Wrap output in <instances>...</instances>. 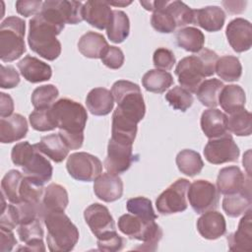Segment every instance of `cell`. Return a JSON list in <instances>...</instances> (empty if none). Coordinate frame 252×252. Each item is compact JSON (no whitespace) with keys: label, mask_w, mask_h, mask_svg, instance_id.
Returning a JSON list of instances; mask_svg holds the SVG:
<instances>
[{"label":"cell","mask_w":252,"mask_h":252,"mask_svg":"<svg viewBox=\"0 0 252 252\" xmlns=\"http://www.w3.org/2000/svg\"><path fill=\"white\" fill-rule=\"evenodd\" d=\"M246 1H222L224 9L230 14H240L245 11Z\"/></svg>","instance_id":"55"},{"label":"cell","mask_w":252,"mask_h":252,"mask_svg":"<svg viewBox=\"0 0 252 252\" xmlns=\"http://www.w3.org/2000/svg\"><path fill=\"white\" fill-rule=\"evenodd\" d=\"M251 204V192L224 195L222 199V210L228 217L237 218L250 210Z\"/></svg>","instance_id":"36"},{"label":"cell","mask_w":252,"mask_h":252,"mask_svg":"<svg viewBox=\"0 0 252 252\" xmlns=\"http://www.w3.org/2000/svg\"><path fill=\"white\" fill-rule=\"evenodd\" d=\"M31 126L39 132L52 131L56 128L50 107L44 109H34L29 116Z\"/></svg>","instance_id":"45"},{"label":"cell","mask_w":252,"mask_h":252,"mask_svg":"<svg viewBox=\"0 0 252 252\" xmlns=\"http://www.w3.org/2000/svg\"><path fill=\"white\" fill-rule=\"evenodd\" d=\"M52 7L58 13L65 24L76 25L83 19V3L80 1L68 0H49Z\"/></svg>","instance_id":"35"},{"label":"cell","mask_w":252,"mask_h":252,"mask_svg":"<svg viewBox=\"0 0 252 252\" xmlns=\"http://www.w3.org/2000/svg\"><path fill=\"white\" fill-rule=\"evenodd\" d=\"M84 219L96 238L109 231L116 230L115 222L109 210L99 203L90 205L84 211Z\"/></svg>","instance_id":"15"},{"label":"cell","mask_w":252,"mask_h":252,"mask_svg":"<svg viewBox=\"0 0 252 252\" xmlns=\"http://www.w3.org/2000/svg\"><path fill=\"white\" fill-rule=\"evenodd\" d=\"M43 2L40 0H19L16 2V10L18 14L24 17L36 16L40 13Z\"/></svg>","instance_id":"52"},{"label":"cell","mask_w":252,"mask_h":252,"mask_svg":"<svg viewBox=\"0 0 252 252\" xmlns=\"http://www.w3.org/2000/svg\"><path fill=\"white\" fill-rule=\"evenodd\" d=\"M223 86L220 80L215 78L203 81L196 92L199 101L207 107L215 108L219 104V95Z\"/></svg>","instance_id":"39"},{"label":"cell","mask_w":252,"mask_h":252,"mask_svg":"<svg viewBox=\"0 0 252 252\" xmlns=\"http://www.w3.org/2000/svg\"><path fill=\"white\" fill-rule=\"evenodd\" d=\"M215 73L225 82H235L242 75V66L236 56L224 55L218 59Z\"/></svg>","instance_id":"38"},{"label":"cell","mask_w":252,"mask_h":252,"mask_svg":"<svg viewBox=\"0 0 252 252\" xmlns=\"http://www.w3.org/2000/svg\"><path fill=\"white\" fill-rule=\"evenodd\" d=\"M22 170L26 177L41 186L51 179L53 172L50 161L37 150L22 166Z\"/></svg>","instance_id":"18"},{"label":"cell","mask_w":252,"mask_h":252,"mask_svg":"<svg viewBox=\"0 0 252 252\" xmlns=\"http://www.w3.org/2000/svg\"><path fill=\"white\" fill-rule=\"evenodd\" d=\"M177 45L186 51L198 53L204 48L205 35L197 28L185 27L177 31L176 35Z\"/></svg>","instance_id":"34"},{"label":"cell","mask_w":252,"mask_h":252,"mask_svg":"<svg viewBox=\"0 0 252 252\" xmlns=\"http://www.w3.org/2000/svg\"><path fill=\"white\" fill-rule=\"evenodd\" d=\"M140 4L148 11H154V1H140Z\"/></svg>","instance_id":"57"},{"label":"cell","mask_w":252,"mask_h":252,"mask_svg":"<svg viewBox=\"0 0 252 252\" xmlns=\"http://www.w3.org/2000/svg\"><path fill=\"white\" fill-rule=\"evenodd\" d=\"M200 125L203 133L209 139L219 138L228 133L227 116L216 107L203 111Z\"/></svg>","instance_id":"25"},{"label":"cell","mask_w":252,"mask_h":252,"mask_svg":"<svg viewBox=\"0 0 252 252\" xmlns=\"http://www.w3.org/2000/svg\"><path fill=\"white\" fill-rule=\"evenodd\" d=\"M225 13L219 6H206L194 10V24L207 32H215L222 29Z\"/></svg>","instance_id":"27"},{"label":"cell","mask_w":252,"mask_h":252,"mask_svg":"<svg viewBox=\"0 0 252 252\" xmlns=\"http://www.w3.org/2000/svg\"><path fill=\"white\" fill-rule=\"evenodd\" d=\"M69 203L66 189L57 183H50L44 188L41 199V217L48 213L64 212Z\"/></svg>","instance_id":"24"},{"label":"cell","mask_w":252,"mask_h":252,"mask_svg":"<svg viewBox=\"0 0 252 252\" xmlns=\"http://www.w3.org/2000/svg\"><path fill=\"white\" fill-rule=\"evenodd\" d=\"M239 154V148L229 133L210 139L204 148L205 158L212 164L237 161Z\"/></svg>","instance_id":"13"},{"label":"cell","mask_w":252,"mask_h":252,"mask_svg":"<svg viewBox=\"0 0 252 252\" xmlns=\"http://www.w3.org/2000/svg\"><path fill=\"white\" fill-rule=\"evenodd\" d=\"M130 32V21L127 14L120 10H113L111 20L106 28L108 39L114 43L123 42Z\"/></svg>","instance_id":"32"},{"label":"cell","mask_w":252,"mask_h":252,"mask_svg":"<svg viewBox=\"0 0 252 252\" xmlns=\"http://www.w3.org/2000/svg\"><path fill=\"white\" fill-rule=\"evenodd\" d=\"M218 59V54L208 48H203L196 55L182 58L175 67L178 83L183 89L196 94L204 78L215 74Z\"/></svg>","instance_id":"3"},{"label":"cell","mask_w":252,"mask_h":252,"mask_svg":"<svg viewBox=\"0 0 252 252\" xmlns=\"http://www.w3.org/2000/svg\"><path fill=\"white\" fill-rule=\"evenodd\" d=\"M165 99L173 109L185 112L189 109L193 102L194 97L190 92L183 89L180 86L173 87L165 94Z\"/></svg>","instance_id":"44"},{"label":"cell","mask_w":252,"mask_h":252,"mask_svg":"<svg viewBox=\"0 0 252 252\" xmlns=\"http://www.w3.org/2000/svg\"><path fill=\"white\" fill-rule=\"evenodd\" d=\"M133 143L130 140L111 137L107 145L104 167L107 172L121 174L128 170L134 160Z\"/></svg>","instance_id":"9"},{"label":"cell","mask_w":252,"mask_h":252,"mask_svg":"<svg viewBox=\"0 0 252 252\" xmlns=\"http://www.w3.org/2000/svg\"><path fill=\"white\" fill-rule=\"evenodd\" d=\"M197 229L200 235L209 240H215L223 236L226 232L225 219L218 211H208L197 220Z\"/></svg>","instance_id":"20"},{"label":"cell","mask_w":252,"mask_h":252,"mask_svg":"<svg viewBox=\"0 0 252 252\" xmlns=\"http://www.w3.org/2000/svg\"><path fill=\"white\" fill-rule=\"evenodd\" d=\"M17 244V239L11 229L0 227V251L9 252L12 251Z\"/></svg>","instance_id":"53"},{"label":"cell","mask_w":252,"mask_h":252,"mask_svg":"<svg viewBox=\"0 0 252 252\" xmlns=\"http://www.w3.org/2000/svg\"><path fill=\"white\" fill-rule=\"evenodd\" d=\"M34 147L38 152L52 159L54 162L63 161L70 151L58 133L41 137L40 141L34 144Z\"/></svg>","instance_id":"29"},{"label":"cell","mask_w":252,"mask_h":252,"mask_svg":"<svg viewBox=\"0 0 252 252\" xmlns=\"http://www.w3.org/2000/svg\"><path fill=\"white\" fill-rule=\"evenodd\" d=\"M0 116L1 118L9 117L14 111V101L10 94L5 93L0 94Z\"/></svg>","instance_id":"54"},{"label":"cell","mask_w":252,"mask_h":252,"mask_svg":"<svg viewBox=\"0 0 252 252\" xmlns=\"http://www.w3.org/2000/svg\"><path fill=\"white\" fill-rule=\"evenodd\" d=\"M173 77L167 71L152 69L146 72L142 78V85L146 91L162 94L173 85Z\"/></svg>","instance_id":"33"},{"label":"cell","mask_w":252,"mask_h":252,"mask_svg":"<svg viewBox=\"0 0 252 252\" xmlns=\"http://www.w3.org/2000/svg\"><path fill=\"white\" fill-rule=\"evenodd\" d=\"M58 134L69 148L78 150L84 143V130L88 120L86 108L70 98H61L50 107Z\"/></svg>","instance_id":"2"},{"label":"cell","mask_w":252,"mask_h":252,"mask_svg":"<svg viewBox=\"0 0 252 252\" xmlns=\"http://www.w3.org/2000/svg\"><path fill=\"white\" fill-rule=\"evenodd\" d=\"M86 104L93 115L104 116L109 114L113 109L114 98L109 90L105 88H94L87 94Z\"/></svg>","instance_id":"28"},{"label":"cell","mask_w":252,"mask_h":252,"mask_svg":"<svg viewBox=\"0 0 252 252\" xmlns=\"http://www.w3.org/2000/svg\"><path fill=\"white\" fill-rule=\"evenodd\" d=\"M42 221L47 228L46 242L51 252H68L79 240V230L64 212L48 213Z\"/></svg>","instance_id":"5"},{"label":"cell","mask_w":252,"mask_h":252,"mask_svg":"<svg viewBox=\"0 0 252 252\" xmlns=\"http://www.w3.org/2000/svg\"><path fill=\"white\" fill-rule=\"evenodd\" d=\"M225 35L229 45L235 52L247 51L252 45L251 23L243 18L230 21L225 30Z\"/></svg>","instance_id":"16"},{"label":"cell","mask_w":252,"mask_h":252,"mask_svg":"<svg viewBox=\"0 0 252 252\" xmlns=\"http://www.w3.org/2000/svg\"><path fill=\"white\" fill-rule=\"evenodd\" d=\"M250 176L246 178L242 170L236 165L225 166L219 171L217 189L222 195H231L239 192H251Z\"/></svg>","instance_id":"14"},{"label":"cell","mask_w":252,"mask_h":252,"mask_svg":"<svg viewBox=\"0 0 252 252\" xmlns=\"http://www.w3.org/2000/svg\"><path fill=\"white\" fill-rule=\"evenodd\" d=\"M153 62L156 69L168 71L173 68L176 62V59L171 50L165 47H159L154 52Z\"/></svg>","instance_id":"49"},{"label":"cell","mask_w":252,"mask_h":252,"mask_svg":"<svg viewBox=\"0 0 252 252\" xmlns=\"http://www.w3.org/2000/svg\"><path fill=\"white\" fill-rule=\"evenodd\" d=\"M25 21L17 16H10L0 25V59L12 62L26 52Z\"/></svg>","instance_id":"8"},{"label":"cell","mask_w":252,"mask_h":252,"mask_svg":"<svg viewBox=\"0 0 252 252\" xmlns=\"http://www.w3.org/2000/svg\"><path fill=\"white\" fill-rule=\"evenodd\" d=\"M111 94L117 102L114 113L139 123L146 113V104L140 87L130 81L118 80L111 88Z\"/></svg>","instance_id":"6"},{"label":"cell","mask_w":252,"mask_h":252,"mask_svg":"<svg viewBox=\"0 0 252 252\" xmlns=\"http://www.w3.org/2000/svg\"><path fill=\"white\" fill-rule=\"evenodd\" d=\"M227 130L232 134L243 137L252 132V115L245 108L237 110L227 117Z\"/></svg>","instance_id":"40"},{"label":"cell","mask_w":252,"mask_h":252,"mask_svg":"<svg viewBox=\"0 0 252 252\" xmlns=\"http://www.w3.org/2000/svg\"><path fill=\"white\" fill-rule=\"evenodd\" d=\"M189 180L179 178L170 184L156 200V207L161 215H172L184 212L187 207V192Z\"/></svg>","instance_id":"10"},{"label":"cell","mask_w":252,"mask_h":252,"mask_svg":"<svg viewBox=\"0 0 252 252\" xmlns=\"http://www.w3.org/2000/svg\"><path fill=\"white\" fill-rule=\"evenodd\" d=\"M108 46L104 36L95 32H87L78 41V49L82 55L92 59L101 58Z\"/></svg>","instance_id":"30"},{"label":"cell","mask_w":252,"mask_h":252,"mask_svg":"<svg viewBox=\"0 0 252 252\" xmlns=\"http://www.w3.org/2000/svg\"><path fill=\"white\" fill-rule=\"evenodd\" d=\"M96 244L98 250L100 251H107V252H114L120 251L123 249L125 245V239L120 236L116 230L109 231L99 237L96 238Z\"/></svg>","instance_id":"46"},{"label":"cell","mask_w":252,"mask_h":252,"mask_svg":"<svg viewBox=\"0 0 252 252\" xmlns=\"http://www.w3.org/2000/svg\"><path fill=\"white\" fill-rule=\"evenodd\" d=\"M153 12L152 27L160 33H171L177 28L194 24V10L182 1H154Z\"/></svg>","instance_id":"4"},{"label":"cell","mask_w":252,"mask_h":252,"mask_svg":"<svg viewBox=\"0 0 252 252\" xmlns=\"http://www.w3.org/2000/svg\"><path fill=\"white\" fill-rule=\"evenodd\" d=\"M20 75L13 66L1 65L0 87L2 89H13L20 84Z\"/></svg>","instance_id":"51"},{"label":"cell","mask_w":252,"mask_h":252,"mask_svg":"<svg viewBox=\"0 0 252 252\" xmlns=\"http://www.w3.org/2000/svg\"><path fill=\"white\" fill-rule=\"evenodd\" d=\"M2 205H1V217H0V227L13 230L19 225V218L16 206L12 203L6 204L5 197L1 194Z\"/></svg>","instance_id":"47"},{"label":"cell","mask_w":252,"mask_h":252,"mask_svg":"<svg viewBox=\"0 0 252 252\" xmlns=\"http://www.w3.org/2000/svg\"><path fill=\"white\" fill-rule=\"evenodd\" d=\"M101 62L109 69L117 70L122 67L124 64V53L123 51L116 46H108L103 55L100 58Z\"/></svg>","instance_id":"50"},{"label":"cell","mask_w":252,"mask_h":252,"mask_svg":"<svg viewBox=\"0 0 252 252\" xmlns=\"http://www.w3.org/2000/svg\"><path fill=\"white\" fill-rule=\"evenodd\" d=\"M112 17V10L107 1H87L83 5V19L92 27L104 30Z\"/></svg>","instance_id":"23"},{"label":"cell","mask_w":252,"mask_h":252,"mask_svg":"<svg viewBox=\"0 0 252 252\" xmlns=\"http://www.w3.org/2000/svg\"><path fill=\"white\" fill-rule=\"evenodd\" d=\"M107 3L110 6H118V7H124L127 5H130L132 3V1H107Z\"/></svg>","instance_id":"56"},{"label":"cell","mask_w":252,"mask_h":252,"mask_svg":"<svg viewBox=\"0 0 252 252\" xmlns=\"http://www.w3.org/2000/svg\"><path fill=\"white\" fill-rule=\"evenodd\" d=\"M64 22L55 11L43 2L39 14L29 22L28 43L30 48L40 57L53 61L61 53V43L57 35L63 31Z\"/></svg>","instance_id":"1"},{"label":"cell","mask_w":252,"mask_h":252,"mask_svg":"<svg viewBox=\"0 0 252 252\" xmlns=\"http://www.w3.org/2000/svg\"><path fill=\"white\" fill-rule=\"evenodd\" d=\"M29 130L27 119L19 114H13L0 120V142L10 144L26 137Z\"/></svg>","instance_id":"26"},{"label":"cell","mask_w":252,"mask_h":252,"mask_svg":"<svg viewBox=\"0 0 252 252\" xmlns=\"http://www.w3.org/2000/svg\"><path fill=\"white\" fill-rule=\"evenodd\" d=\"M17 233L24 246L19 247L18 251H34L40 252L45 251L43 243V228L41 225V220L37 219L28 223L20 224L17 228Z\"/></svg>","instance_id":"19"},{"label":"cell","mask_w":252,"mask_h":252,"mask_svg":"<svg viewBox=\"0 0 252 252\" xmlns=\"http://www.w3.org/2000/svg\"><path fill=\"white\" fill-rule=\"evenodd\" d=\"M228 248L231 251L250 252L252 250V217L251 209L241 218L237 230L230 233L227 238Z\"/></svg>","instance_id":"22"},{"label":"cell","mask_w":252,"mask_h":252,"mask_svg":"<svg viewBox=\"0 0 252 252\" xmlns=\"http://www.w3.org/2000/svg\"><path fill=\"white\" fill-rule=\"evenodd\" d=\"M94 192L95 196L106 203L119 200L123 194V182L117 175L110 172L100 174L94 179Z\"/></svg>","instance_id":"17"},{"label":"cell","mask_w":252,"mask_h":252,"mask_svg":"<svg viewBox=\"0 0 252 252\" xmlns=\"http://www.w3.org/2000/svg\"><path fill=\"white\" fill-rule=\"evenodd\" d=\"M17 66L24 79L32 84L48 81L52 76L50 65L34 56H25L18 62Z\"/></svg>","instance_id":"21"},{"label":"cell","mask_w":252,"mask_h":252,"mask_svg":"<svg viewBox=\"0 0 252 252\" xmlns=\"http://www.w3.org/2000/svg\"><path fill=\"white\" fill-rule=\"evenodd\" d=\"M119 230L131 239L140 240L143 245L137 250L156 251L162 237V230L155 220H145L135 215L125 214L118 219Z\"/></svg>","instance_id":"7"},{"label":"cell","mask_w":252,"mask_h":252,"mask_svg":"<svg viewBox=\"0 0 252 252\" xmlns=\"http://www.w3.org/2000/svg\"><path fill=\"white\" fill-rule=\"evenodd\" d=\"M34 145H31L29 142H21L16 144L11 152V159L17 166H23L28 159L35 152Z\"/></svg>","instance_id":"48"},{"label":"cell","mask_w":252,"mask_h":252,"mask_svg":"<svg viewBox=\"0 0 252 252\" xmlns=\"http://www.w3.org/2000/svg\"><path fill=\"white\" fill-rule=\"evenodd\" d=\"M59 95V91L54 85H43L35 88L32 94V103L34 109L49 108Z\"/></svg>","instance_id":"42"},{"label":"cell","mask_w":252,"mask_h":252,"mask_svg":"<svg viewBox=\"0 0 252 252\" xmlns=\"http://www.w3.org/2000/svg\"><path fill=\"white\" fill-rule=\"evenodd\" d=\"M187 198L192 209L197 214H203L218 208L220 193L213 183L208 180L199 179L190 183Z\"/></svg>","instance_id":"12"},{"label":"cell","mask_w":252,"mask_h":252,"mask_svg":"<svg viewBox=\"0 0 252 252\" xmlns=\"http://www.w3.org/2000/svg\"><path fill=\"white\" fill-rule=\"evenodd\" d=\"M24 174L19 170H9L1 180V194L12 204L20 203L19 190Z\"/></svg>","instance_id":"41"},{"label":"cell","mask_w":252,"mask_h":252,"mask_svg":"<svg viewBox=\"0 0 252 252\" xmlns=\"http://www.w3.org/2000/svg\"><path fill=\"white\" fill-rule=\"evenodd\" d=\"M179 171L189 177H193L201 172L204 167V161L199 153L185 149L180 151L175 158Z\"/></svg>","instance_id":"37"},{"label":"cell","mask_w":252,"mask_h":252,"mask_svg":"<svg viewBox=\"0 0 252 252\" xmlns=\"http://www.w3.org/2000/svg\"><path fill=\"white\" fill-rule=\"evenodd\" d=\"M66 168L74 179L91 182L101 174L102 163L97 157L86 152H79L69 156Z\"/></svg>","instance_id":"11"},{"label":"cell","mask_w":252,"mask_h":252,"mask_svg":"<svg viewBox=\"0 0 252 252\" xmlns=\"http://www.w3.org/2000/svg\"><path fill=\"white\" fill-rule=\"evenodd\" d=\"M127 211L145 220H156L158 219V216L156 215L152 201L146 197H134L127 201L126 203Z\"/></svg>","instance_id":"43"},{"label":"cell","mask_w":252,"mask_h":252,"mask_svg":"<svg viewBox=\"0 0 252 252\" xmlns=\"http://www.w3.org/2000/svg\"><path fill=\"white\" fill-rule=\"evenodd\" d=\"M218 102L222 110L228 114H231L244 108L246 102L245 92L238 85L223 86L220 93Z\"/></svg>","instance_id":"31"}]
</instances>
